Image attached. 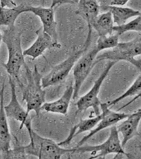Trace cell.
Instances as JSON below:
<instances>
[{"mask_svg":"<svg viewBox=\"0 0 141 159\" xmlns=\"http://www.w3.org/2000/svg\"><path fill=\"white\" fill-rule=\"evenodd\" d=\"M30 142L25 146L13 148L19 159H25L27 156L36 157L39 159H60L65 154L75 153V148H63L55 141L43 138L34 131L29 136Z\"/></svg>","mask_w":141,"mask_h":159,"instance_id":"obj_1","label":"cell"},{"mask_svg":"<svg viewBox=\"0 0 141 159\" xmlns=\"http://www.w3.org/2000/svg\"><path fill=\"white\" fill-rule=\"evenodd\" d=\"M25 76L27 83L26 85L19 83L22 92V100L25 101L27 106V114L34 111L36 115L39 116L41 107L46 102V92L42 84V76L39 72L36 66L31 70L25 64Z\"/></svg>","mask_w":141,"mask_h":159,"instance_id":"obj_2","label":"cell"},{"mask_svg":"<svg viewBox=\"0 0 141 159\" xmlns=\"http://www.w3.org/2000/svg\"><path fill=\"white\" fill-rule=\"evenodd\" d=\"M22 33L16 28H8L4 31L2 41L6 44L8 51V60L3 66L10 76L20 81L19 74L21 69L26 64L24 51L21 47Z\"/></svg>","mask_w":141,"mask_h":159,"instance_id":"obj_3","label":"cell"},{"mask_svg":"<svg viewBox=\"0 0 141 159\" xmlns=\"http://www.w3.org/2000/svg\"><path fill=\"white\" fill-rule=\"evenodd\" d=\"M141 55V34L130 42L119 43L116 47L108 49L98 55L96 61L98 63L103 60L116 62L127 61L141 70V59L136 60V56Z\"/></svg>","mask_w":141,"mask_h":159,"instance_id":"obj_4","label":"cell"},{"mask_svg":"<svg viewBox=\"0 0 141 159\" xmlns=\"http://www.w3.org/2000/svg\"><path fill=\"white\" fill-rule=\"evenodd\" d=\"M121 142L119 137V132L116 126L111 127L110 134L106 141L101 144L97 145H87L83 147H75V152L87 153L92 152V154L97 153L92 156L90 159L105 158L110 154H116L117 155H125L128 158H132V156L127 153L123 149Z\"/></svg>","mask_w":141,"mask_h":159,"instance_id":"obj_5","label":"cell"},{"mask_svg":"<svg viewBox=\"0 0 141 159\" xmlns=\"http://www.w3.org/2000/svg\"><path fill=\"white\" fill-rule=\"evenodd\" d=\"M99 52L94 46L87 53H84L73 68L74 79L73 99L78 98L82 84L97 63L96 57Z\"/></svg>","mask_w":141,"mask_h":159,"instance_id":"obj_6","label":"cell"},{"mask_svg":"<svg viewBox=\"0 0 141 159\" xmlns=\"http://www.w3.org/2000/svg\"><path fill=\"white\" fill-rule=\"evenodd\" d=\"M117 62L109 61L103 72L94 82L93 85L89 92L80 97L76 102L78 111L82 112L92 108L96 115L100 114V105L101 102L99 99V93L104 80L106 78L109 71Z\"/></svg>","mask_w":141,"mask_h":159,"instance_id":"obj_7","label":"cell"},{"mask_svg":"<svg viewBox=\"0 0 141 159\" xmlns=\"http://www.w3.org/2000/svg\"><path fill=\"white\" fill-rule=\"evenodd\" d=\"M87 50L88 48L83 47V49L73 54L64 61L55 66L47 75L43 76L42 84L43 89L56 85L66 79L76 61Z\"/></svg>","mask_w":141,"mask_h":159,"instance_id":"obj_8","label":"cell"},{"mask_svg":"<svg viewBox=\"0 0 141 159\" xmlns=\"http://www.w3.org/2000/svg\"><path fill=\"white\" fill-rule=\"evenodd\" d=\"M9 82L11 90V98L9 103L4 106L6 115L7 117L11 118L20 122V130L23 129L24 126L25 127L30 136L33 131L30 117L27 114L26 110L22 107L18 99L14 79L9 76Z\"/></svg>","mask_w":141,"mask_h":159,"instance_id":"obj_9","label":"cell"},{"mask_svg":"<svg viewBox=\"0 0 141 159\" xmlns=\"http://www.w3.org/2000/svg\"><path fill=\"white\" fill-rule=\"evenodd\" d=\"M100 109L102 110V118L101 120L98 123V124L96 125L94 129L91 130L89 134L81 139L78 143L76 147H81L90 138H92V136L99 132L116 125L117 123L126 119L129 116L128 114L115 112L111 110L109 108L107 103H101Z\"/></svg>","mask_w":141,"mask_h":159,"instance_id":"obj_10","label":"cell"},{"mask_svg":"<svg viewBox=\"0 0 141 159\" xmlns=\"http://www.w3.org/2000/svg\"><path fill=\"white\" fill-rule=\"evenodd\" d=\"M4 81L0 92V158L2 159H6L7 154L11 149V135L4 105Z\"/></svg>","mask_w":141,"mask_h":159,"instance_id":"obj_11","label":"cell"},{"mask_svg":"<svg viewBox=\"0 0 141 159\" xmlns=\"http://www.w3.org/2000/svg\"><path fill=\"white\" fill-rule=\"evenodd\" d=\"M25 12H31L39 16L43 25V31L47 33L55 42L57 41V23L54 18L52 7H34L25 5Z\"/></svg>","mask_w":141,"mask_h":159,"instance_id":"obj_12","label":"cell"},{"mask_svg":"<svg viewBox=\"0 0 141 159\" xmlns=\"http://www.w3.org/2000/svg\"><path fill=\"white\" fill-rule=\"evenodd\" d=\"M37 34V38L33 45L24 51V56H30L34 60L41 56L46 49L61 47L59 43L55 42L49 34L43 32V30H38Z\"/></svg>","mask_w":141,"mask_h":159,"instance_id":"obj_13","label":"cell"},{"mask_svg":"<svg viewBox=\"0 0 141 159\" xmlns=\"http://www.w3.org/2000/svg\"><path fill=\"white\" fill-rule=\"evenodd\" d=\"M77 13L87 21L89 32L87 40H90L92 34V25L99 16L100 6L96 0H79Z\"/></svg>","mask_w":141,"mask_h":159,"instance_id":"obj_14","label":"cell"},{"mask_svg":"<svg viewBox=\"0 0 141 159\" xmlns=\"http://www.w3.org/2000/svg\"><path fill=\"white\" fill-rule=\"evenodd\" d=\"M141 120V107L133 114L129 115L126 120L117 127L119 133L123 136L121 145L124 147L137 134L138 127Z\"/></svg>","mask_w":141,"mask_h":159,"instance_id":"obj_15","label":"cell"},{"mask_svg":"<svg viewBox=\"0 0 141 159\" xmlns=\"http://www.w3.org/2000/svg\"><path fill=\"white\" fill-rule=\"evenodd\" d=\"M73 84L69 85L59 99L52 102H45L41 107V110L46 112L66 115L68 112L70 101L73 98Z\"/></svg>","mask_w":141,"mask_h":159,"instance_id":"obj_16","label":"cell"},{"mask_svg":"<svg viewBox=\"0 0 141 159\" xmlns=\"http://www.w3.org/2000/svg\"><path fill=\"white\" fill-rule=\"evenodd\" d=\"M102 118V114L96 115V117L87 119H81L76 125L70 129L67 138L58 143L60 146H66L70 143L74 138L84 132L90 131L94 129Z\"/></svg>","mask_w":141,"mask_h":159,"instance_id":"obj_17","label":"cell"},{"mask_svg":"<svg viewBox=\"0 0 141 159\" xmlns=\"http://www.w3.org/2000/svg\"><path fill=\"white\" fill-rule=\"evenodd\" d=\"M101 12H111L112 15L114 23L117 25H121L126 23L127 20L132 17L139 16L141 12L130 7L121 6H108L100 7Z\"/></svg>","mask_w":141,"mask_h":159,"instance_id":"obj_18","label":"cell"},{"mask_svg":"<svg viewBox=\"0 0 141 159\" xmlns=\"http://www.w3.org/2000/svg\"><path fill=\"white\" fill-rule=\"evenodd\" d=\"M114 21L111 12L107 11L99 15L92 29H94L99 36L111 35L113 31Z\"/></svg>","mask_w":141,"mask_h":159,"instance_id":"obj_19","label":"cell"},{"mask_svg":"<svg viewBox=\"0 0 141 159\" xmlns=\"http://www.w3.org/2000/svg\"><path fill=\"white\" fill-rule=\"evenodd\" d=\"M25 12V4H20L13 8L0 7V26L8 28L15 27L16 20L19 16Z\"/></svg>","mask_w":141,"mask_h":159,"instance_id":"obj_20","label":"cell"},{"mask_svg":"<svg viewBox=\"0 0 141 159\" xmlns=\"http://www.w3.org/2000/svg\"><path fill=\"white\" fill-rule=\"evenodd\" d=\"M120 36L118 34H111L109 36H99L96 45L94 46L98 52L106 51L116 47L119 43Z\"/></svg>","mask_w":141,"mask_h":159,"instance_id":"obj_21","label":"cell"},{"mask_svg":"<svg viewBox=\"0 0 141 159\" xmlns=\"http://www.w3.org/2000/svg\"><path fill=\"white\" fill-rule=\"evenodd\" d=\"M141 92V73L138 76V78L136 79L135 81L132 84L129 89L126 92H124L122 95L116 98L115 99L113 100L112 101H109L107 102V105L108 107L112 106L113 105H116L119 102L124 99L125 98L130 97V96H134L136 94H139Z\"/></svg>","mask_w":141,"mask_h":159,"instance_id":"obj_22","label":"cell"},{"mask_svg":"<svg viewBox=\"0 0 141 159\" xmlns=\"http://www.w3.org/2000/svg\"><path fill=\"white\" fill-rule=\"evenodd\" d=\"M130 31L141 32V14L128 23L121 25H114L113 31L120 36Z\"/></svg>","mask_w":141,"mask_h":159,"instance_id":"obj_23","label":"cell"},{"mask_svg":"<svg viewBox=\"0 0 141 159\" xmlns=\"http://www.w3.org/2000/svg\"><path fill=\"white\" fill-rule=\"evenodd\" d=\"M99 4L100 7L108 6H123L129 2V0H96Z\"/></svg>","mask_w":141,"mask_h":159,"instance_id":"obj_24","label":"cell"},{"mask_svg":"<svg viewBox=\"0 0 141 159\" xmlns=\"http://www.w3.org/2000/svg\"><path fill=\"white\" fill-rule=\"evenodd\" d=\"M0 7L13 8L16 7V4L13 0H0Z\"/></svg>","mask_w":141,"mask_h":159,"instance_id":"obj_25","label":"cell"},{"mask_svg":"<svg viewBox=\"0 0 141 159\" xmlns=\"http://www.w3.org/2000/svg\"><path fill=\"white\" fill-rule=\"evenodd\" d=\"M52 5L51 7H54L55 6L61 4L78 3L79 0H52Z\"/></svg>","mask_w":141,"mask_h":159,"instance_id":"obj_26","label":"cell"},{"mask_svg":"<svg viewBox=\"0 0 141 159\" xmlns=\"http://www.w3.org/2000/svg\"><path fill=\"white\" fill-rule=\"evenodd\" d=\"M140 97H141V92L140 93H139V94H138L137 96H136L135 97L133 98V99L132 100H130V101L129 102L126 103V105H124L123 107H121V108H120L119 110H121V109L124 108H125V107H126L127 106H128L129 105H130V104H131V103H133V102H134V101H135L137 99H138V98H140Z\"/></svg>","mask_w":141,"mask_h":159,"instance_id":"obj_27","label":"cell"},{"mask_svg":"<svg viewBox=\"0 0 141 159\" xmlns=\"http://www.w3.org/2000/svg\"><path fill=\"white\" fill-rule=\"evenodd\" d=\"M2 41V34H1V33H0V46L1 44V42Z\"/></svg>","mask_w":141,"mask_h":159,"instance_id":"obj_28","label":"cell"},{"mask_svg":"<svg viewBox=\"0 0 141 159\" xmlns=\"http://www.w3.org/2000/svg\"><path fill=\"white\" fill-rule=\"evenodd\" d=\"M140 148H141V145H140Z\"/></svg>","mask_w":141,"mask_h":159,"instance_id":"obj_29","label":"cell"}]
</instances>
